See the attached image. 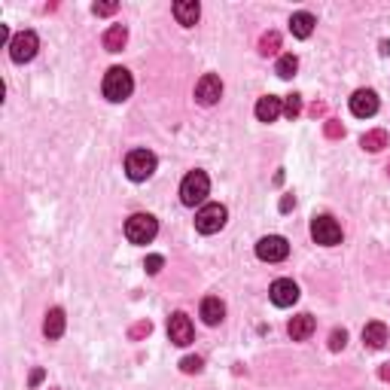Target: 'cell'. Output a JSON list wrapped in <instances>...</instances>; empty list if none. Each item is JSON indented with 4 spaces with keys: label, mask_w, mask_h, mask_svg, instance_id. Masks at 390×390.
<instances>
[{
    "label": "cell",
    "mask_w": 390,
    "mask_h": 390,
    "mask_svg": "<svg viewBox=\"0 0 390 390\" xmlns=\"http://www.w3.org/2000/svg\"><path fill=\"white\" fill-rule=\"evenodd\" d=\"M101 89H104L107 101L119 104V101H126V98H131V92H135V80H131V73L126 68H110L104 73Z\"/></svg>",
    "instance_id": "6da1fadb"
},
{
    "label": "cell",
    "mask_w": 390,
    "mask_h": 390,
    "mask_svg": "<svg viewBox=\"0 0 390 390\" xmlns=\"http://www.w3.org/2000/svg\"><path fill=\"white\" fill-rule=\"evenodd\" d=\"M159 235V220L153 213H131L126 220V238L131 244H149Z\"/></svg>",
    "instance_id": "7a4b0ae2"
},
{
    "label": "cell",
    "mask_w": 390,
    "mask_h": 390,
    "mask_svg": "<svg viewBox=\"0 0 390 390\" xmlns=\"http://www.w3.org/2000/svg\"><path fill=\"white\" fill-rule=\"evenodd\" d=\"M207 193H211V180H207L204 171H189L183 177V183H180V202L186 207H195L202 204Z\"/></svg>",
    "instance_id": "3957f363"
},
{
    "label": "cell",
    "mask_w": 390,
    "mask_h": 390,
    "mask_svg": "<svg viewBox=\"0 0 390 390\" xmlns=\"http://www.w3.org/2000/svg\"><path fill=\"white\" fill-rule=\"evenodd\" d=\"M156 171V153H149V149H131L126 156V174L128 180H135V183H144V180L153 177Z\"/></svg>",
    "instance_id": "277c9868"
},
{
    "label": "cell",
    "mask_w": 390,
    "mask_h": 390,
    "mask_svg": "<svg viewBox=\"0 0 390 390\" xmlns=\"http://www.w3.org/2000/svg\"><path fill=\"white\" fill-rule=\"evenodd\" d=\"M311 238L323 247H336V244H342V226L329 213H320V217L311 220Z\"/></svg>",
    "instance_id": "5b68a950"
},
{
    "label": "cell",
    "mask_w": 390,
    "mask_h": 390,
    "mask_svg": "<svg viewBox=\"0 0 390 390\" xmlns=\"http://www.w3.org/2000/svg\"><path fill=\"white\" fill-rule=\"evenodd\" d=\"M229 220V211L223 204H204L202 211L195 213V229L202 232V235H213V232H220L226 226Z\"/></svg>",
    "instance_id": "8992f818"
},
{
    "label": "cell",
    "mask_w": 390,
    "mask_h": 390,
    "mask_svg": "<svg viewBox=\"0 0 390 390\" xmlns=\"http://www.w3.org/2000/svg\"><path fill=\"white\" fill-rule=\"evenodd\" d=\"M37 49H40V37L34 31H22V34H15L10 43V58L15 64H24L37 55Z\"/></svg>",
    "instance_id": "52a82bcc"
},
{
    "label": "cell",
    "mask_w": 390,
    "mask_h": 390,
    "mask_svg": "<svg viewBox=\"0 0 390 390\" xmlns=\"http://www.w3.org/2000/svg\"><path fill=\"white\" fill-rule=\"evenodd\" d=\"M256 256H260L262 262H284L287 256H290L287 238H280V235H265V238H260V244H256Z\"/></svg>",
    "instance_id": "ba28073f"
},
{
    "label": "cell",
    "mask_w": 390,
    "mask_h": 390,
    "mask_svg": "<svg viewBox=\"0 0 390 390\" xmlns=\"http://www.w3.org/2000/svg\"><path fill=\"white\" fill-rule=\"evenodd\" d=\"M220 98H223V80L217 73H204V77L195 82V101L202 107H213Z\"/></svg>",
    "instance_id": "9c48e42d"
},
{
    "label": "cell",
    "mask_w": 390,
    "mask_h": 390,
    "mask_svg": "<svg viewBox=\"0 0 390 390\" xmlns=\"http://www.w3.org/2000/svg\"><path fill=\"white\" fill-rule=\"evenodd\" d=\"M193 336H195V329H193V320H189L183 311L171 314V317H168V338H171V345H177V347H186L189 342H193Z\"/></svg>",
    "instance_id": "30bf717a"
},
{
    "label": "cell",
    "mask_w": 390,
    "mask_h": 390,
    "mask_svg": "<svg viewBox=\"0 0 390 390\" xmlns=\"http://www.w3.org/2000/svg\"><path fill=\"white\" fill-rule=\"evenodd\" d=\"M269 299L278 305V308H290V305L299 302V287L290 278H278L275 284L269 287Z\"/></svg>",
    "instance_id": "8fae6325"
},
{
    "label": "cell",
    "mask_w": 390,
    "mask_h": 390,
    "mask_svg": "<svg viewBox=\"0 0 390 390\" xmlns=\"http://www.w3.org/2000/svg\"><path fill=\"white\" fill-rule=\"evenodd\" d=\"M351 113L360 116V119H369V116L378 113V95L372 89H357L351 95Z\"/></svg>",
    "instance_id": "7c38bea8"
},
{
    "label": "cell",
    "mask_w": 390,
    "mask_h": 390,
    "mask_svg": "<svg viewBox=\"0 0 390 390\" xmlns=\"http://www.w3.org/2000/svg\"><path fill=\"white\" fill-rule=\"evenodd\" d=\"M174 19H177V24H183V28H193V24L198 22V15H202V6L195 3V0H177V3L171 6Z\"/></svg>",
    "instance_id": "4fadbf2b"
},
{
    "label": "cell",
    "mask_w": 390,
    "mask_h": 390,
    "mask_svg": "<svg viewBox=\"0 0 390 390\" xmlns=\"http://www.w3.org/2000/svg\"><path fill=\"white\" fill-rule=\"evenodd\" d=\"M280 113H284V101L278 95H265L256 101V119L260 122H275Z\"/></svg>",
    "instance_id": "5bb4252c"
},
{
    "label": "cell",
    "mask_w": 390,
    "mask_h": 390,
    "mask_svg": "<svg viewBox=\"0 0 390 390\" xmlns=\"http://www.w3.org/2000/svg\"><path fill=\"white\" fill-rule=\"evenodd\" d=\"M363 345L372 347V351H381L387 345V327L381 320H372L363 327Z\"/></svg>",
    "instance_id": "9a60e30c"
},
{
    "label": "cell",
    "mask_w": 390,
    "mask_h": 390,
    "mask_svg": "<svg viewBox=\"0 0 390 390\" xmlns=\"http://www.w3.org/2000/svg\"><path fill=\"white\" fill-rule=\"evenodd\" d=\"M101 43H104L107 52H122L126 43H128V28H126V24H110V28L104 31Z\"/></svg>",
    "instance_id": "2e32d148"
},
{
    "label": "cell",
    "mask_w": 390,
    "mask_h": 390,
    "mask_svg": "<svg viewBox=\"0 0 390 390\" xmlns=\"http://www.w3.org/2000/svg\"><path fill=\"white\" fill-rule=\"evenodd\" d=\"M314 327H317V323H314L311 314H299V317L290 320L287 333H290V338H293V342H305V338H311Z\"/></svg>",
    "instance_id": "e0dca14e"
},
{
    "label": "cell",
    "mask_w": 390,
    "mask_h": 390,
    "mask_svg": "<svg viewBox=\"0 0 390 390\" xmlns=\"http://www.w3.org/2000/svg\"><path fill=\"white\" fill-rule=\"evenodd\" d=\"M223 317H226V305H223L217 296L202 299V320L207 327H217V323H223Z\"/></svg>",
    "instance_id": "ac0fdd59"
},
{
    "label": "cell",
    "mask_w": 390,
    "mask_h": 390,
    "mask_svg": "<svg viewBox=\"0 0 390 390\" xmlns=\"http://www.w3.org/2000/svg\"><path fill=\"white\" fill-rule=\"evenodd\" d=\"M314 24H317V19H314L311 13H293L290 15V31H293L296 40H308Z\"/></svg>",
    "instance_id": "d6986e66"
},
{
    "label": "cell",
    "mask_w": 390,
    "mask_h": 390,
    "mask_svg": "<svg viewBox=\"0 0 390 390\" xmlns=\"http://www.w3.org/2000/svg\"><path fill=\"white\" fill-rule=\"evenodd\" d=\"M64 311L61 308H49L46 311V320H43V336L46 338H61L64 336Z\"/></svg>",
    "instance_id": "ffe728a7"
},
{
    "label": "cell",
    "mask_w": 390,
    "mask_h": 390,
    "mask_svg": "<svg viewBox=\"0 0 390 390\" xmlns=\"http://www.w3.org/2000/svg\"><path fill=\"white\" fill-rule=\"evenodd\" d=\"M360 147H363V149H369V153H381V149L387 147V131H384V128L366 131V135L360 137Z\"/></svg>",
    "instance_id": "44dd1931"
},
{
    "label": "cell",
    "mask_w": 390,
    "mask_h": 390,
    "mask_svg": "<svg viewBox=\"0 0 390 390\" xmlns=\"http://www.w3.org/2000/svg\"><path fill=\"white\" fill-rule=\"evenodd\" d=\"M296 70H299V58L296 55H280L278 58V64H275V73H278V77L280 80H293L296 77Z\"/></svg>",
    "instance_id": "7402d4cb"
},
{
    "label": "cell",
    "mask_w": 390,
    "mask_h": 390,
    "mask_svg": "<svg viewBox=\"0 0 390 390\" xmlns=\"http://www.w3.org/2000/svg\"><path fill=\"white\" fill-rule=\"evenodd\" d=\"M280 49V34L278 31H265L260 37V55H278Z\"/></svg>",
    "instance_id": "603a6c76"
},
{
    "label": "cell",
    "mask_w": 390,
    "mask_h": 390,
    "mask_svg": "<svg viewBox=\"0 0 390 390\" xmlns=\"http://www.w3.org/2000/svg\"><path fill=\"white\" fill-rule=\"evenodd\" d=\"M284 116L287 119H299V116H302V95H287L284 98Z\"/></svg>",
    "instance_id": "cb8c5ba5"
},
{
    "label": "cell",
    "mask_w": 390,
    "mask_h": 390,
    "mask_svg": "<svg viewBox=\"0 0 390 390\" xmlns=\"http://www.w3.org/2000/svg\"><path fill=\"white\" fill-rule=\"evenodd\" d=\"M323 135H327L329 140H338V137H345V126L338 119H327L323 122Z\"/></svg>",
    "instance_id": "d4e9b609"
},
{
    "label": "cell",
    "mask_w": 390,
    "mask_h": 390,
    "mask_svg": "<svg viewBox=\"0 0 390 390\" xmlns=\"http://www.w3.org/2000/svg\"><path fill=\"white\" fill-rule=\"evenodd\" d=\"M180 369H183L186 375H195V372L204 369V360L202 357H183V360H180Z\"/></svg>",
    "instance_id": "484cf974"
},
{
    "label": "cell",
    "mask_w": 390,
    "mask_h": 390,
    "mask_svg": "<svg viewBox=\"0 0 390 390\" xmlns=\"http://www.w3.org/2000/svg\"><path fill=\"white\" fill-rule=\"evenodd\" d=\"M347 345V329H333L329 333V351H342Z\"/></svg>",
    "instance_id": "4316f807"
},
{
    "label": "cell",
    "mask_w": 390,
    "mask_h": 390,
    "mask_svg": "<svg viewBox=\"0 0 390 390\" xmlns=\"http://www.w3.org/2000/svg\"><path fill=\"white\" fill-rule=\"evenodd\" d=\"M162 265H165V260H162L159 253H153V256H147L144 269H147V275H159V271H162Z\"/></svg>",
    "instance_id": "83f0119b"
},
{
    "label": "cell",
    "mask_w": 390,
    "mask_h": 390,
    "mask_svg": "<svg viewBox=\"0 0 390 390\" xmlns=\"http://www.w3.org/2000/svg\"><path fill=\"white\" fill-rule=\"evenodd\" d=\"M149 333H153V323H149V320H140V323H135V327H131L128 336L137 342V338H144V336H149Z\"/></svg>",
    "instance_id": "f1b7e54d"
},
{
    "label": "cell",
    "mask_w": 390,
    "mask_h": 390,
    "mask_svg": "<svg viewBox=\"0 0 390 390\" xmlns=\"http://www.w3.org/2000/svg\"><path fill=\"white\" fill-rule=\"evenodd\" d=\"M116 10H119V3H113V0H110V3H95V6H92L95 15H113Z\"/></svg>",
    "instance_id": "f546056e"
},
{
    "label": "cell",
    "mask_w": 390,
    "mask_h": 390,
    "mask_svg": "<svg viewBox=\"0 0 390 390\" xmlns=\"http://www.w3.org/2000/svg\"><path fill=\"white\" fill-rule=\"evenodd\" d=\"M290 207H296V198H293V195H284V198H280V211L287 213Z\"/></svg>",
    "instance_id": "4dcf8cb0"
},
{
    "label": "cell",
    "mask_w": 390,
    "mask_h": 390,
    "mask_svg": "<svg viewBox=\"0 0 390 390\" xmlns=\"http://www.w3.org/2000/svg\"><path fill=\"white\" fill-rule=\"evenodd\" d=\"M323 113H327V104H323V101H314V104H311V116H323Z\"/></svg>",
    "instance_id": "1f68e13d"
},
{
    "label": "cell",
    "mask_w": 390,
    "mask_h": 390,
    "mask_svg": "<svg viewBox=\"0 0 390 390\" xmlns=\"http://www.w3.org/2000/svg\"><path fill=\"white\" fill-rule=\"evenodd\" d=\"M0 43H6V46L13 43V40H10V28H6V24H0Z\"/></svg>",
    "instance_id": "d6a6232c"
},
{
    "label": "cell",
    "mask_w": 390,
    "mask_h": 390,
    "mask_svg": "<svg viewBox=\"0 0 390 390\" xmlns=\"http://www.w3.org/2000/svg\"><path fill=\"white\" fill-rule=\"evenodd\" d=\"M40 381H43V369H34V372H31V384H40Z\"/></svg>",
    "instance_id": "836d02e7"
},
{
    "label": "cell",
    "mask_w": 390,
    "mask_h": 390,
    "mask_svg": "<svg viewBox=\"0 0 390 390\" xmlns=\"http://www.w3.org/2000/svg\"><path fill=\"white\" fill-rule=\"evenodd\" d=\"M378 375H381V381H390V363H384V366L378 369Z\"/></svg>",
    "instance_id": "e575fe53"
},
{
    "label": "cell",
    "mask_w": 390,
    "mask_h": 390,
    "mask_svg": "<svg viewBox=\"0 0 390 390\" xmlns=\"http://www.w3.org/2000/svg\"><path fill=\"white\" fill-rule=\"evenodd\" d=\"M387 174H390V165H387Z\"/></svg>",
    "instance_id": "d590c367"
}]
</instances>
